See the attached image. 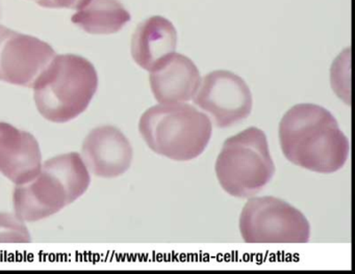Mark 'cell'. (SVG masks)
<instances>
[{"instance_id": "cell-1", "label": "cell", "mask_w": 355, "mask_h": 274, "mask_svg": "<svg viewBox=\"0 0 355 274\" xmlns=\"http://www.w3.org/2000/svg\"><path fill=\"white\" fill-rule=\"evenodd\" d=\"M278 134L284 157L311 172L332 174L348 160V138L331 112L322 106H293L282 116Z\"/></svg>"}, {"instance_id": "cell-2", "label": "cell", "mask_w": 355, "mask_h": 274, "mask_svg": "<svg viewBox=\"0 0 355 274\" xmlns=\"http://www.w3.org/2000/svg\"><path fill=\"white\" fill-rule=\"evenodd\" d=\"M45 120L64 124L86 111L98 89L92 62L76 54L55 55L32 87Z\"/></svg>"}, {"instance_id": "cell-3", "label": "cell", "mask_w": 355, "mask_h": 274, "mask_svg": "<svg viewBox=\"0 0 355 274\" xmlns=\"http://www.w3.org/2000/svg\"><path fill=\"white\" fill-rule=\"evenodd\" d=\"M139 132L157 155L184 162L205 151L213 134V122L207 113L187 102L159 104L141 116Z\"/></svg>"}, {"instance_id": "cell-4", "label": "cell", "mask_w": 355, "mask_h": 274, "mask_svg": "<svg viewBox=\"0 0 355 274\" xmlns=\"http://www.w3.org/2000/svg\"><path fill=\"white\" fill-rule=\"evenodd\" d=\"M224 191L239 199H250L271 182L275 165L263 131L257 127L224 141L215 165Z\"/></svg>"}, {"instance_id": "cell-5", "label": "cell", "mask_w": 355, "mask_h": 274, "mask_svg": "<svg viewBox=\"0 0 355 274\" xmlns=\"http://www.w3.org/2000/svg\"><path fill=\"white\" fill-rule=\"evenodd\" d=\"M241 235L246 243H306L311 224L302 212L274 197H250L240 215Z\"/></svg>"}, {"instance_id": "cell-6", "label": "cell", "mask_w": 355, "mask_h": 274, "mask_svg": "<svg viewBox=\"0 0 355 274\" xmlns=\"http://www.w3.org/2000/svg\"><path fill=\"white\" fill-rule=\"evenodd\" d=\"M193 103L207 112L218 128H228L250 116L253 98L244 79L230 71L217 70L201 78Z\"/></svg>"}, {"instance_id": "cell-7", "label": "cell", "mask_w": 355, "mask_h": 274, "mask_svg": "<svg viewBox=\"0 0 355 274\" xmlns=\"http://www.w3.org/2000/svg\"><path fill=\"white\" fill-rule=\"evenodd\" d=\"M55 55L46 42L0 25V80L33 87Z\"/></svg>"}, {"instance_id": "cell-8", "label": "cell", "mask_w": 355, "mask_h": 274, "mask_svg": "<svg viewBox=\"0 0 355 274\" xmlns=\"http://www.w3.org/2000/svg\"><path fill=\"white\" fill-rule=\"evenodd\" d=\"M80 155L91 174L99 178L114 179L128 172L134 151L120 129L105 125L87 135Z\"/></svg>"}, {"instance_id": "cell-9", "label": "cell", "mask_w": 355, "mask_h": 274, "mask_svg": "<svg viewBox=\"0 0 355 274\" xmlns=\"http://www.w3.org/2000/svg\"><path fill=\"white\" fill-rule=\"evenodd\" d=\"M42 152L32 133L0 122V174L15 185L34 180L42 170Z\"/></svg>"}, {"instance_id": "cell-10", "label": "cell", "mask_w": 355, "mask_h": 274, "mask_svg": "<svg viewBox=\"0 0 355 274\" xmlns=\"http://www.w3.org/2000/svg\"><path fill=\"white\" fill-rule=\"evenodd\" d=\"M69 205L71 203L63 183L44 168L34 180L16 185L14 189V213L26 223L40 221Z\"/></svg>"}, {"instance_id": "cell-11", "label": "cell", "mask_w": 355, "mask_h": 274, "mask_svg": "<svg viewBox=\"0 0 355 274\" xmlns=\"http://www.w3.org/2000/svg\"><path fill=\"white\" fill-rule=\"evenodd\" d=\"M200 82V72L194 62L175 52L151 71L149 76L151 91L159 104L190 101Z\"/></svg>"}, {"instance_id": "cell-12", "label": "cell", "mask_w": 355, "mask_h": 274, "mask_svg": "<svg viewBox=\"0 0 355 274\" xmlns=\"http://www.w3.org/2000/svg\"><path fill=\"white\" fill-rule=\"evenodd\" d=\"M178 31L168 19L153 16L138 25L132 35L130 51L135 62L151 72L173 54Z\"/></svg>"}, {"instance_id": "cell-13", "label": "cell", "mask_w": 355, "mask_h": 274, "mask_svg": "<svg viewBox=\"0 0 355 274\" xmlns=\"http://www.w3.org/2000/svg\"><path fill=\"white\" fill-rule=\"evenodd\" d=\"M130 19V12L118 0H91L71 20L91 35H112L121 30Z\"/></svg>"}, {"instance_id": "cell-14", "label": "cell", "mask_w": 355, "mask_h": 274, "mask_svg": "<svg viewBox=\"0 0 355 274\" xmlns=\"http://www.w3.org/2000/svg\"><path fill=\"white\" fill-rule=\"evenodd\" d=\"M42 168L55 174L63 183L71 203L83 197L90 187L91 172L82 155L76 152L49 158L43 163Z\"/></svg>"}, {"instance_id": "cell-15", "label": "cell", "mask_w": 355, "mask_h": 274, "mask_svg": "<svg viewBox=\"0 0 355 274\" xmlns=\"http://www.w3.org/2000/svg\"><path fill=\"white\" fill-rule=\"evenodd\" d=\"M30 230L15 213H0V243H30Z\"/></svg>"}, {"instance_id": "cell-16", "label": "cell", "mask_w": 355, "mask_h": 274, "mask_svg": "<svg viewBox=\"0 0 355 274\" xmlns=\"http://www.w3.org/2000/svg\"><path fill=\"white\" fill-rule=\"evenodd\" d=\"M90 1L91 0H40L37 3L43 8L80 10Z\"/></svg>"}, {"instance_id": "cell-17", "label": "cell", "mask_w": 355, "mask_h": 274, "mask_svg": "<svg viewBox=\"0 0 355 274\" xmlns=\"http://www.w3.org/2000/svg\"><path fill=\"white\" fill-rule=\"evenodd\" d=\"M35 1L38 2L40 1V0H35Z\"/></svg>"}]
</instances>
